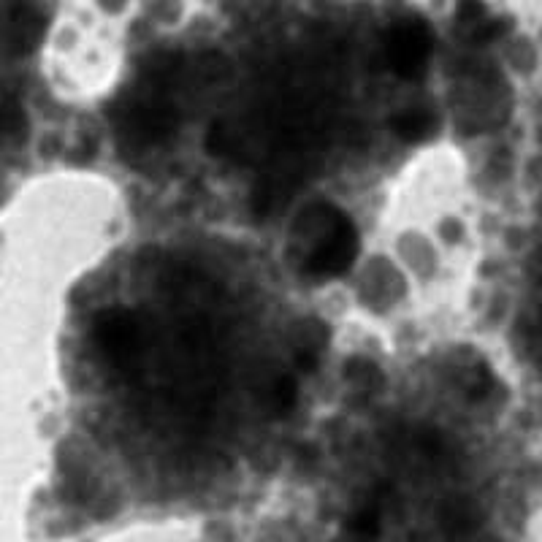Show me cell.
<instances>
[{
	"instance_id": "277c9868",
	"label": "cell",
	"mask_w": 542,
	"mask_h": 542,
	"mask_svg": "<svg viewBox=\"0 0 542 542\" xmlns=\"http://www.w3.org/2000/svg\"><path fill=\"white\" fill-rule=\"evenodd\" d=\"M177 128V112L171 109V103L160 98H141L131 103L122 114L120 133L139 147H150L158 141L169 139Z\"/></svg>"
},
{
	"instance_id": "52a82bcc",
	"label": "cell",
	"mask_w": 542,
	"mask_h": 542,
	"mask_svg": "<svg viewBox=\"0 0 542 542\" xmlns=\"http://www.w3.org/2000/svg\"><path fill=\"white\" fill-rule=\"evenodd\" d=\"M345 380L358 385L361 391L372 393L374 388H380V383H383V374H380V369H377L372 361L356 358V361H350V364L345 366Z\"/></svg>"
},
{
	"instance_id": "8fae6325",
	"label": "cell",
	"mask_w": 542,
	"mask_h": 542,
	"mask_svg": "<svg viewBox=\"0 0 542 542\" xmlns=\"http://www.w3.org/2000/svg\"><path fill=\"white\" fill-rule=\"evenodd\" d=\"M0 128L6 133H22L25 131V114H22V109H17V106H9L6 112H3V117H0Z\"/></svg>"
},
{
	"instance_id": "5b68a950",
	"label": "cell",
	"mask_w": 542,
	"mask_h": 542,
	"mask_svg": "<svg viewBox=\"0 0 542 542\" xmlns=\"http://www.w3.org/2000/svg\"><path fill=\"white\" fill-rule=\"evenodd\" d=\"M44 36V19L30 6H17L11 14V47L17 52H30Z\"/></svg>"
},
{
	"instance_id": "7a4b0ae2",
	"label": "cell",
	"mask_w": 542,
	"mask_h": 542,
	"mask_svg": "<svg viewBox=\"0 0 542 542\" xmlns=\"http://www.w3.org/2000/svg\"><path fill=\"white\" fill-rule=\"evenodd\" d=\"M93 334L98 350L114 366L128 369L139 358L141 328L139 320L133 318L131 312H125V309H106V312H101L95 318Z\"/></svg>"
},
{
	"instance_id": "3957f363",
	"label": "cell",
	"mask_w": 542,
	"mask_h": 542,
	"mask_svg": "<svg viewBox=\"0 0 542 542\" xmlns=\"http://www.w3.org/2000/svg\"><path fill=\"white\" fill-rule=\"evenodd\" d=\"M431 55V33L421 19H402L388 36V66L407 82L421 79Z\"/></svg>"
},
{
	"instance_id": "ba28073f",
	"label": "cell",
	"mask_w": 542,
	"mask_h": 542,
	"mask_svg": "<svg viewBox=\"0 0 542 542\" xmlns=\"http://www.w3.org/2000/svg\"><path fill=\"white\" fill-rule=\"evenodd\" d=\"M296 399H299V393H296V383L290 377H280L277 383L271 385L269 407L274 415H288L296 407Z\"/></svg>"
},
{
	"instance_id": "4fadbf2b",
	"label": "cell",
	"mask_w": 542,
	"mask_h": 542,
	"mask_svg": "<svg viewBox=\"0 0 542 542\" xmlns=\"http://www.w3.org/2000/svg\"><path fill=\"white\" fill-rule=\"evenodd\" d=\"M98 6L103 11H109V14H120L125 6H128V0H98Z\"/></svg>"
},
{
	"instance_id": "7c38bea8",
	"label": "cell",
	"mask_w": 542,
	"mask_h": 542,
	"mask_svg": "<svg viewBox=\"0 0 542 542\" xmlns=\"http://www.w3.org/2000/svg\"><path fill=\"white\" fill-rule=\"evenodd\" d=\"M483 14V3L480 0H458V17L467 22H477V17Z\"/></svg>"
},
{
	"instance_id": "9c48e42d",
	"label": "cell",
	"mask_w": 542,
	"mask_h": 542,
	"mask_svg": "<svg viewBox=\"0 0 542 542\" xmlns=\"http://www.w3.org/2000/svg\"><path fill=\"white\" fill-rule=\"evenodd\" d=\"M350 532L358 537H374V534H380V518L374 510H364L350 521Z\"/></svg>"
},
{
	"instance_id": "6da1fadb",
	"label": "cell",
	"mask_w": 542,
	"mask_h": 542,
	"mask_svg": "<svg viewBox=\"0 0 542 542\" xmlns=\"http://www.w3.org/2000/svg\"><path fill=\"white\" fill-rule=\"evenodd\" d=\"M304 228L318 242L304 258V271L312 277H339L356 261L361 242L353 220L334 206H315L304 215Z\"/></svg>"
},
{
	"instance_id": "8992f818",
	"label": "cell",
	"mask_w": 542,
	"mask_h": 542,
	"mask_svg": "<svg viewBox=\"0 0 542 542\" xmlns=\"http://www.w3.org/2000/svg\"><path fill=\"white\" fill-rule=\"evenodd\" d=\"M437 120L429 112H402L391 120V131L407 144H421L434 133Z\"/></svg>"
},
{
	"instance_id": "30bf717a",
	"label": "cell",
	"mask_w": 542,
	"mask_h": 542,
	"mask_svg": "<svg viewBox=\"0 0 542 542\" xmlns=\"http://www.w3.org/2000/svg\"><path fill=\"white\" fill-rule=\"evenodd\" d=\"M505 30H507L505 19H488V22H480V25H477L475 33H472V41H477V44H488V41H494V38L502 36Z\"/></svg>"
}]
</instances>
